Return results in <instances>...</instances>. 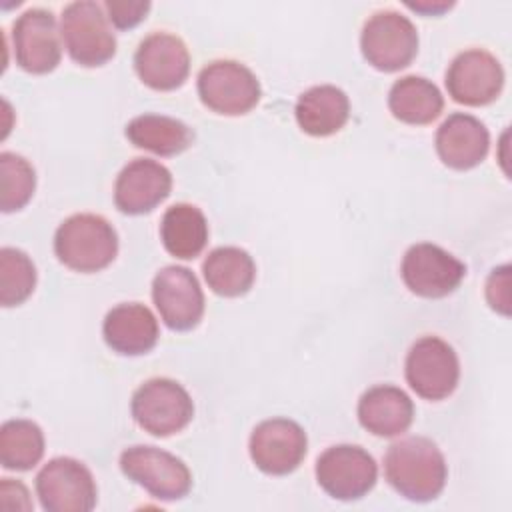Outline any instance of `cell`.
Masks as SVG:
<instances>
[{
    "label": "cell",
    "mask_w": 512,
    "mask_h": 512,
    "mask_svg": "<svg viewBox=\"0 0 512 512\" xmlns=\"http://www.w3.org/2000/svg\"><path fill=\"white\" fill-rule=\"evenodd\" d=\"M384 476L406 500L430 502L446 486L448 466L440 448L424 436H408L388 446Z\"/></svg>",
    "instance_id": "obj_1"
},
{
    "label": "cell",
    "mask_w": 512,
    "mask_h": 512,
    "mask_svg": "<svg viewBox=\"0 0 512 512\" xmlns=\"http://www.w3.org/2000/svg\"><path fill=\"white\" fill-rule=\"evenodd\" d=\"M54 252L70 270L92 274L114 262L118 254V234L114 226L98 214H74L58 226Z\"/></svg>",
    "instance_id": "obj_2"
},
{
    "label": "cell",
    "mask_w": 512,
    "mask_h": 512,
    "mask_svg": "<svg viewBox=\"0 0 512 512\" xmlns=\"http://www.w3.org/2000/svg\"><path fill=\"white\" fill-rule=\"evenodd\" d=\"M130 412L144 432L166 438L190 424L194 402L186 388L176 380L150 378L134 390Z\"/></svg>",
    "instance_id": "obj_3"
},
{
    "label": "cell",
    "mask_w": 512,
    "mask_h": 512,
    "mask_svg": "<svg viewBox=\"0 0 512 512\" xmlns=\"http://www.w3.org/2000/svg\"><path fill=\"white\" fill-rule=\"evenodd\" d=\"M60 34L70 58L86 68L102 66L116 54V36L108 26L104 6L76 0L64 6Z\"/></svg>",
    "instance_id": "obj_4"
},
{
    "label": "cell",
    "mask_w": 512,
    "mask_h": 512,
    "mask_svg": "<svg viewBox=\"0 0 512 512\" xmlns=\"http://www.w3.org/2000/svg\"><path fill=\"white\" fill-rule=\"evenodd\" d=\"M360 48L372 68L398 72L416 58L418 32L408 16L396 10H380L364 22Z\"/></svg>",
    "instance_id": "obj_5"
},
{
    "label": "cell",
    "mask_w": 512,
    "mask_h": 512,
    "mask_svg": "<svg viewBox=\"0 0 512 512\" xmlns=\"http://www.w3.org/2000/svg\"><path fill=\"white\" fill-rule=\"evenodd\" d=\"M120 470L158 500H180L192 488V472L178 456L156 446H130L120 454Z\"/></svg>",
    "instance_id": "obj_6"
},
{
    "label": "cell",
    "mask_w": 512,
    "mask_h": 512,
    "mask_svg": "<svg viewBox=\"0 0 512 512\" xmlns=\"http://www.w3.org/2000/svg\"><path fill=\"white\" fill-rule=\"evenodd\" d=\"M198 96L206 108L222 116L250 112L262 96L256 74L236 60H214L198 74Z\"/></svg>",
    "instance_id": "obj_7"
},
{
    "label": "cell",
    "mask_w": 512,
    "mask_h": 512,
    "mask_svg": "<svg viewBox=\"0 0 512 512\" xmlns=\"http://www.w3.org/2000/svg\"><path fill=\"white\" fill-rule=\"evenodd\" d=\"M406 382L424 400L448 398L460 378V362L454 348L438 336H422L412 344L404 364Z\"/></svg>",
    "instance_id": "obj_8"
},
{
    "label": "cell",
    "mask_w": 512,
    "mask_h": 512,
    "mask_svg": "<svg viewBox=\"0 0 512 512\" xmlns=\"http://www.w3.org/2000/svg\"><path fill=\"white\" fill-rule=\"evenodd\" d=\"M36 494L46 512H88L98 490L92 472L76 458L48 460L36 476Z\"/></svg>",
    "instance_id": "obj_9"
},
{
    "label": "cell",
    "mask_w": 512,
    "mask_h": 512,
    "mask_svg": "<svg viewBox=\"0 0 512 512\" xmlns=\"http://www.w3.org/2000/svg\"><path fill=\"white\" fill-rule=\"evenodd\" d=\"M316 480L320 488L336 500H360L366 496L376 480V460L360 446L338 444L326 448L316 460Z\"/></svg>",
    "instance_id": "obj_10"
},
{
    "label": "cell",
    "mask_w": 512,
    "mask_h": 512,
    "mask_svg": "<svg viewBox=\"0 0 512 512\" xmlns=\"http://www.w3.org/2000/svg\"><path fill=\"white\" fill-rule=\"evenodd\" d=\"M400 274L406 288L416 296L444 298L460 286L466 276V266L444 248L418 242L406 250Z\"/></svg>",
    "instance_id": "obj_11"
},
{
    "label": "cell",
    "mask_w": 512,
    "mask_h": 512,
    "mask_svg": "<svg viewBox=\"0 0 512 512\" xmlns=\"http://www.w3.org/2000/svg\"><path fill=\"white\" fill-rule=\"evenodd\" d=\"M60 30L50 10L28 8L12 24V50L16 64L30 74L52 72L62 58Z\"/></svg>",
    "instance_id": "obj_12"
},
{
    "label": "cell",
    "mask_w": 512,
    "mask_h": 512,
    "mask_svg": "<svg viewBox=\"0 0 512 512\" xmlns=\"http://www.w3.org/2000/svg\"><path fill=\"white\" fill-rule=\"evenodd\" d=\"M152 300L162 322L176 332L198 326L204 314V292L186 266H164L152 280Z\"/></svg>",
    "instance_id": "obj_13"
},
{
    "label": "cell",
    "mask_w": 512,
    "mask_h": 512,
    "mask_svg": "<svg viewBox=\"0 0 512 512\" xmlns=\"http://www.w3.org/2000/svg\"><path fill=\"white\" fill-rule=\"evenodd\" d=\"M248 450L258 470L270 476H286L302 464L308 438L298 422L290 418H270L252 430Z\"/></svg>",
    "instance_id": "obj_14"
},
{
    "label": "cell",
    "mask_w": 512,
    "mask_h": 512,
    "mask_svg": "<svg viewBox=\"0 0 512 512\" xmlns=\"http://www.w3.org/2000/svg\"><path fill=\"white\" fill-rule=\"evenodd\" d=\"M446 88L454 102L464 106H486L504 88V68L484 48L460 52L446 70Z\"/></svg>",
    "instance_id": "obj_15"
},
{
    "label": "cell",
    "mask_w": 512,
    "mask_h": 512,
    "mask_svg": "<svg viewBox=\"0 0 512 512\" xmlns=\"http://www.w3.org/2000/svg\"><path fill=\"white\" fill-rule=\"evenodd\" d=\"M134 70L152 90H176L190 74V52L176 34L154 32L138 44Z\"/></svg>",
    "instance_id": "obj_16"
},
{
    "label": "cell",
    "mask_w": 512,
    "mask_h": 512,
    "mask_svg": "<svg viewBox=\"0 0 512 512\" xmlns=\"http://www.w3.org/2000/svg\"><path fill=\"white\" fill-rule=\"evenodd\" d=\"M170 170L150 158H134L128 162L114 184V204L122 214L140 216L152 212L170 196Z\"/></svg>",
    "instance_id": "obj_17"
},
{
    "label": "cell",
    "mask_w": 512,
    "mask_h": 512,
    "mask_svg": "<svg viewBox=\"0 0 512 512\" xmlns=\"http://www.w3.org/2000/svg\"><path fill=\"white\" fill-rule=\"evenodd\" d=\"M436 152L440 160L454 170L478 166L490 148L488 128L472 114H450L436 132Z\"/></svg>",
    "instance_id": "obj_18"
},
{
    "label": "cell",
    "mask_w": 512,
    "mask_h": 512,
    "mask_svg": "<svg viewBox=\"0 0 512 512\" xmlns=\"http://www.w3.org/2000/svg\"><path fill=\"white\" fill-rule=\"evenodd\" d=\"M102 336L108 348H112L116 354L140 356L156 346L160 328L148 306L138 302H124L106 314Z\"/></svg>",
    "instance_id": "obj_19"
},
{
    "label": "cell",
    "mask_w": 512,
    "mask_h": 512,
    "mask_svg": "<svg viewBox=\"0 0 512 512\" xmlns=\"http://www.w3.org/2000/svg\"><path fill=\"white\" fill-rule=\"evenodd\" d=\"M358 420L374 436H400L414 420V404L402 388L372 386L358 400Z\"/></svg>",
    "instance_id": "obj_20"
},
{
    "label": "cell",
    "mask_w": 512,
    "mask_h": 512,
    "mask_svg": "<svg viewBox=\"0 0 512 512\" xmlns=\"http://www.w3.org/2000/svg\"><path fill=\"white\" fill-rule=\"evenodd\" d=\"M294 114L302 132L324 138L344 128L350 118V100L338 86L320 84L300 94Z\"/></svg>",
    "instance_id": "obj_21"
},
{
    "label": "cell",
    "mask_w": 512,
    "mask_h": 512,
    "mask_svg": "<svg viewBox=\"0 0 512 512\" xmlns=\"http://www.w3.org/2000/svg\"><path fill=\"white\" fill-rule=\"evenodd\" d=\"M388 108L396 120L424 126L442 114L444 96L428 78L404 76L392 84L388 92Z\"/></svg>",
    "instance_id": "obj_22"
},
{
    "label": "cell",
    "mask_w": 512,
    "mask_h": 512,
    "mask_svg": "<svg viewBox=\"0 0 512 512\" xmlns=\"http://www.w3.org/2000/svg\"><path fill=\"white\" fill-rule=\"evenodd\" d=\"M202 272L208 288L224 298L246 294L256 278L252 256L238 246L214 248L202 262Z\"/></svg>",
    "instance_id": "obj_23"
},
{
    "label": "cell",
    "mask_w": 512,
    "mask_h": 512,
    "mask_svg": "<svg viewBox=\"0 0 512 512\" xmlns=\"http://www.w3.org/2000/svg\"><path fill=\"white\" fill-rule=\"evenodd\" d=\"M160 238L168 254L180 260L196 258L208 242V222L204 212L186 202L170 206L160 222Z\"/></svg>",
    "instance_id": "obj_24"
},
{
    "label": "cell",
    "mask_w": 512,
    "mask_h": 512,
    "mask_svg": "<svg viewBox=\"0 0 512 512\" xmlns=\"http://www.w3.org/2000/svg\"><path fill=\"white\" fill-rule=\"evenodd\" d=\"M126 138L142 150L158 156H176L190 148L194 132L178 118L164 114H142L128 122Z\"/></svg>",
    "instance_id": "obj_25"
},
{
    "label": "cell",
    "mask_w": 512,
    "mask_h": 512,
    "mask_svg": "<svg viewBox=\"0 0 512 512\" xmlns=\"http://www.w3.org/2000/svg\"><path fill=\"white\" fill-rule=\"evenodd\" d=\"M44 456V432L26 418L6 420L0 428V464L6 470H32Z\"/></svg>",
    "instance_id": "obj_26"
},
{
    "label": "cell",
    "mask_w": 512,
    "mask_h": 512,
    "mask_svg": "<svg viewBox=\"0 0 512 512\" xmlns=\"http://www.w3.org/2000/svg\"><path fill=\"white\" fill-rule=\"evenodd\" d=\"M36 288V266L30 256L18 248L0 250V304L18 306L30 298Z\"/></svg>",
    "instance_id": "obj_27"
},
{
    "label": "cell",
    "mask_w": 512,
    "mask_h": 512,
    "mask_svg": "<svg viewBox=\"0 0 512 512\" xmlns=\"http://www.w3.org/2000/svg\"><path fill=\"white\" fill-rule=\"evenodd\" d=\"M36 188V172L32 164L14 152L0 154V210L16 212L24 208Z\"/></svg>",
    "instance_id": "obj_28"
},
{
    "label": "cell",
    "mask_w": 512,
    "mask_h": 512,
    "mask_svg": "<svg viewBox=\"0 0 512 512\" xmlns=\"http://www.w3.org/2000/svg\"><path fill=\"white\" fill-rule=\"evenodd\" d=\"M102 6L106 10L108 20L118 30L134 28L136 24H140L146 18V14L150 10L148 0H134V2L132 0H108Z\"/></svg>",
    "instance_id": "obj_29"
},
{
    "label": "cell",
    "mask_w": 512,
    "mask_h": 512,
    "mask_svg": "<svg viewBox=\"0 0 512 512\" xmlns=\"http://www.w3.org/2000/svg\"><path fill=\"white\" fill-rule=\"evenodd\" d=\"M486 300L492 310L510 316V266H498L486 280Z\"/></svg>",
    "instance_id": "obj_30"
},
{
    "label": "cell",
    "mask_w": 512,
    "mask_h": 512,
    "mask_svg": "<svg viewBox=\"0 0 512 512\" xmlns=\"http://www.w3.org/2000/svg\"><path fill=\"white\" fill-rule=\"evenodd\" d=\"M0 508L2 510H32L28 488L20 480L2 478L0 482Z\"/></svg>",
    "instance_id": "obj_31"
},
{
    "label": "cell",
    "mask_w": 512,
    "mask_h": 512,
    "mask_svg": "<svg viewBox=\"0 0 512 512\" xmlns=\"http://www.w3.org/2000/svg\"><path fill=\"white\" fill-rule=\"evenodd\" d=\"M406 6L410 10H416L420 14H426V16H438L446 10H450L454 6V2H430V0H420V2H406Z\"/></svg>",
    "instance_id": "obj_32"
}]
</instances>
